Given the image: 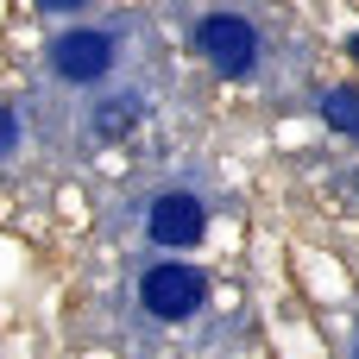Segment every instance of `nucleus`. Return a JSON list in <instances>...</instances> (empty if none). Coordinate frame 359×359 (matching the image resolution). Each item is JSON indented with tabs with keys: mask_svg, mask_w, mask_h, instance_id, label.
Listing matches in <instances>:
<instances>
[{
	"mask_svg": "<svg viewBox=\"0 0 359 359\" xmlns=\"http://www.w3.org/2000/svg\"><path fill=\"white\" fill-rule=\"evenodd\" d=\"M202 297H208V284H202L196 265H158V271H145V284H139V303H145L158 322H183V316H196Z\"/></svg>",
	"mask_w": 359,
	"mask_h": 359,
	"instance_id": "2",
	"label": "nucleus"
},
{
	"mask_svg": "<svg viewBox=\"0 0 359 359\" xmlns=\"http://www.w3.org/2000/svg\"><path fill=\"white\" fill-rule=\"evenodd\" d=\"M322 120L334 133H359V88H328L322 95Z\"/></svg>",
	"mask_w": 359,
	"mask_h": 359,
	"instance_id": "5",
	"label": "nucleus"
},
{
	"mask_svg": "<svg viewBox=\"0 0 359 359\" xmlns=\"http://www.w3.org/2000/svg\"><path fill=\"white\" fill-rule=\"evenodd\" d=\"M50 69L63 82H101L114 69V38L107 32H63L50 44Z\"/></svg>",
	"mask_w": 359,
	"mask_h": 359,
	"instance_id": "3",
	"label": "nucleus"
},
{
	"mask_svg": "<svg viewBox=\"0 0 359 359\" xmlns=\"http://www.w3.org/2000/svg\"><path fill=\"white\" fill-rule=\"evenodd\" d=\"M13 139H19V120H13V107H6V101H0V158H6V151H13Z\"/></svg>",
	"mask_w": 359,
	"mask_h": 359,
	"instance_id": "7",
	"label": "nucleus"
},
{
	"mask_svg": "<svg viewBox=\"0 0 359 359\" xmlns=\"http://www.w3.org/2000/svg\"><path fill=\"white\" fill-rule=\"evenodd\" d=\"M196 50H202L221 76H252V63H259V32H252L240 13H208L202 32H196Z\"/></svg>",
	"mask_w": 359,
	"mask_h": 359,
	"instance_id": "1",
	"label": "nucleus"
},
{
	"mask_svg": "<svg viewBox=\"0 0 359 359\" xmlns=\"http://www.w3.org/2000/svg\"><path fill=\"white\" fill-rule=\"evenodd\" d=\"M353 57H359V38H353Z\"/></svg>",
	"mask_w": 359,
	"mask_h": 359,
	"instance_id": "9",
	"label": "nucleus"
},
{
	"mask_svg": "<svg viewBox=\"0 0 359 359\" xmlns=\"http://www.w3.org/2000/svg\"><path fill=\"white\" fill-rule=\"evenodd\" d=\"M145 233H151L158 246H196V240L208 233V208H202V196H183V189L158 196L151 215H145Z\"/></svg>",
	"mask_w": 359,
	"mask_h": 359,
	"instance_id": "4",
	"label": "nucleus"
},
{
	"mask_svg": "<svg viewBox=\"0 0 359 359\" xmlns=\"http://www.w3.org/2000/svg\"><path fill=\"white\" fill-rule=\"evenodd\" d=\"M139 114H145V107H139L133 95H120V101H107V107H101V120H95V139H120V133H126V126H133Z\"/></svg>",
	"mask_w": 359,
	"mask_h": 359,
	"instance_id": "6",
	"label": "nucleus"
},
{
	"mask_svg": "<svg viewBox=\"0 0 359 359\" xmlns=\"http://www.w3.org/2000/svg\"><path fill=\"white\" fill-rule=\"evenodd\" d=\"M44 13H76V6H88V0H38Z\"/></svg>",
	"mask_w": 359,
	"mask_h": 359,
	"instance_id": "8",
	"label": "nucleus"
}]
</instances>
